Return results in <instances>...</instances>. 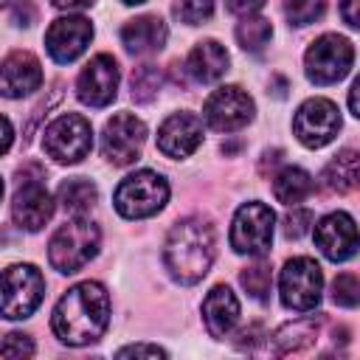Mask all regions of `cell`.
Masks as SVG:
<instances>
[{
	"instance_id": "37",
	"label": "cell",
	"mask_w": 360,
	"mask_h": 360,
	"mask_svg": "<svg viewBox=\"0 0 360 360\" xmlns=\"http://www.w3.org/2000/svg\"><path fill=\"white\" fill-rule=\"evenodd\" d=\"M357 3H360V0H343V3H340V14H343V20H346V25H352V28H357V25H360V14H357Z\"/></svg>"
},
{
	"instance_id": "6",
	"label": "cell",
	"mask_w": 360,
	"mask_h": 360,
	"mask_svg": "<svg viewBox=\"0 0 360 360\" xmlns=\"http://www.w3.org/2000/svg\"><path fill=\"white\" fill-rule=\"evenodd\" d=\"M42 149L56 163H79L93 149V127L79 112H65L45 127Z\"/></svg>"
},
{
	"instance_id": "22",
	"label": "cell",
	"mask_w": 360,
	"mask_h": 360,
	"mask_svg": "<svg viewBox=\"0 0 360 360\" xmlns=\"http://www.w3.org/2000/svg\"><path fill=\"white\" fill-rule=\"evenodd\" d=\"M323 318H298L292 323H284L276 335H273V354H295V352H304L315 343L318 338V329H321Z\"/></svg>"
},
{
	"instance_id": "41",
	"label": "cell",
	"mask_w": 360,
	"mask_h": 360,
	"mask_svg": "<svg viewBox=\"0 0 360 360\" xmlns=\"http://www.w3.org/2000/svg\"><path fill=\"white\" fill-rule=\"evenodd\" d=\"M121 3H127V6H135V3H146V0H121Z\"/></svg>"
},
{
	"instance_id": "24",
	"label": "cell",
	"mask_w": 360,
	"mask_h": 360,
	"mask_svg": "<svg viewBox=\"0 0 360 360\" xmlns=\"http://www.w3.org/2000/svg\"><path fill=\"white\" fill-rule=\"evenodd\" d=\"M315 188V180L309 172L298 169V166H284L276 177H273V194L278 202L284 205H295L301 200H307Z\"/></svg>"
},
{
	"instance_id": "16",
	"label": "cell",
	"mask_w": 360,
	"mask_h": 360,
	"mask_svg": "<svg viewBox=\"0 0 360 360\" xmlns=\"http://www.w3.org/2000/svg\"><path fill=\"white\" fill-rule=\"evenodd\" d=\"M202 143V121L194 112H172L158 129V149L172 158H188Z\"/></svg>"
},
{
	"instance_id": "12",
	"label": "cell",
	"mask_w": 360,
	"mask_h": 360,
	"mask_svg": "<svg viewBox=\"0 0 360 360\" xmlns=\"http://www.w3.org/2000/svg\"><path fill=\"white\" fill-rule=\"evenodd\" d=\"M338 129H340V112L329 98H307L295 110L292 132L309 149L326 146L338 135Z\"/></svg>"
},
{
	"instance_id": "39",
	"label": "cell",
	"mask_w": 360,
	"mask_h": 360,
	"mask_svg": "<svg viewBox=\"0 0 360 360\" xmlns=\"http://www.w3.org/2000/svg\"><path fill=\"white\" fill-rule=\"evenodd\" d=\"M56 8H65V11H82V8H90L96 0H51Z\"/></svg>"
},
{
	"instance_id": "7",
	"label": "cell",
	"mask_w": 360,
	"mask_h": 360,
	"mask_svg": "<svg viewBox=\"0 0 360 360\" xmlns=\"http://www.w3.org/2000/svg\"><path fill=\"white\" fill-rule=\"evenodd\" d=\"M321 290H323V273L315 259L298 256L284 264L281 278H278V292L287 309H295V312L315 309L321 301Z\"/></svg>"
},
{
	"instance_id": "28",
	"label": "cell",
	"mask_w": 360,
	"mask_h": 360,
	"mask_svg": "<svg viewBox=\"0 0 360 360\" xmlns=\"http://www.w3.org/2000/svg\"><path fill=\"white\" fill-rule=\"evenodd\" d=\"M239 281H242V287L248 290V295H250V298H256V301H267L270 287H273L270 264L256 262L253 267H245V270H242V276H239Z\"/></svg>"
},
{
	"instance_id": "36",
	"label": "cell",
	"mask_w": 360,
	"mask_h": 360,
	"mask_svg": "<svg viewBox=\"0 0 360 360\" xmlns=\"http://www.w3.org/2000/svg\"><path fill=\"white\" fill-rule=\"evenodd\" d=\"M225 6H228V11L231 14H253V11H259L262 6H264V0H225Z\"/></svg>"
},
{
	"instance_id": "38",
	"label": "cell",
	"mask_w": 360,
	"mask_h": 360,
	"mask_svg": "<svg viewBox=\"0 0 360 360\" xmlns=\"http://www.w3.org/2000/svg\"><path fill=\"white\" fill-rule=\"evenodd\" d=\"M11 141H14V129H11V121H8L6 115H0V155H6V152H8Z\"/></svg>"
},
{
	"instance_id": "27",
	"label": "cell",
	"mask_w": 360,
	"mask_h": 360,
	"mask_svg": "<svg viewBox=\"0 0 360 360\" xmlns=\"http://www.w3.org/2000/svg\"><path fill=\"white\" fill-rule=\"evenodd\" d=\"M160 84H163V73L155 65H141V68L132 70L129 87H132V98L135 101H141V104L152 101L160 93Z\"/></svg>"
},
{
	"instance_id": "13",
	"label": "cell",
	"mask_w": 360,
	"mask_h": 360,
	"mask_svg": "<svg viewBox=\"0 0 360 360\" xmlns=\"http://www.w3.org/2000/svg\"><path fill=\"white\" fill-rule=\"evenodd\" d=\"M45 177H20V186L14 191L11 200V219L22 228V231H39L45 228V222L53 217V197L42 183Z\"/></svg>"
},
{
	"instance_id": "25",
	"label": "cell",
	"mask_w": 360,
	"mask_h": 360,
	"mask_svg": "<svg viewBox=\"0 0 360 360\" xmlns=\"http://www.w3.org/2000/svg\"><path fill=\"white\" fill-rule=\"evenodd\" d=\"M96 200H98V191L87 177H70L59 186V202L73 217H84L96 205Z\"/></svg>"
},
{
	"instance_id": "34",
	"label": "cell",
	"mask_w": 360,
	"mask_h": 360,
	"mask_svg": "<svg viewBox=\"0 0 360 360\" xmlns=\"http://www.w3.org/2000/svg\"><path fill=\"white\" fill-rule=\"evenodd\" d=\"M267 335H264V329H262V323H250V326H245L242 332H239V340H236V346L239 349H248V352H253L262 340H264Z\"/></svg>"
},
{
	"instance_id": "19",
	"label": "cell",
	"mask_w": 360,
	"mask_h": 360,
	"mask_svg": "<svg viewBox=\"0 0 360 360\" xmlns=\"http://www.w3.org/2000/svg\"><path fill=\"white\" fill-rule=\"evenodd\" d=\"M202 321L211 338H228L239 321V301L231 287L217 284L202 301Z\"/></svg>"
},
{
	"instance_id": "32",
	"label": "cell",
	"mask_w": 360,
	"mask_h": 360,
	"mask_svg": "<svg viewBox=\"0 0 360 360\" xmlns=\"http://www.w3.org/2000/svg\"><path fill=\"white\" fill-rule=\"evenodd\" d=\"M0 354L3 357H31L34 354V340L22 332H11L3 338L0 343Z\"/></svg>"
},
{
	"instance_id": "11",
	"label": "cell",
	"mask_w": 360,
	"mask_h": 360,
	"mask_svg": "<svg viewBox=\"0 0 360 360\" xmlns=\"http://www.w3.org/2000/svg\"><path fill=\"white\" fill-rule=\"evenodd\" d=\"M253 98L236 87V84H225L219 90H214L205 104H202V118L211 129L217 132H236L245 124L253 121Z\"/></svg>"
},
{
	"instance_id": "21",
	"label": "cell",
	"mask_w": 360,
	"mask_h": 360,
	"mask_svg": "<svg viewBox=\"0 0 360 360\" xmlns=\"http://www.w3.org/2000/svg\"><path fill=\"white\" fill-rule=\"evenodd\" d=\"M228 62H231L228 51L217 39H202L191 48V53L186 59V70L191 73L194 82L208 84V82H217L228 70Z\"/></svg>"
},
{
	"instance_id": "8",
	"label": "cell",
	"mask_w": 360,
	"mask_h": 360,
	"mask_svg": "<svg viewBox=\"0 0 360 360\" xmlns=\"http://www.w3.org/2000/svg\"><path fill=\"white\" fill-rule=\"evenodd\" d=\"M273 228H276V214L270 205L253 200L245 202L231 225V248L242 256H264L273 242Z\"/></svg>"
},
{
	"instance_id": "42",
	"label": "cell",
	"mask_w": 360,
	"mask_h": 360,
	"mask_svg": "<svg viewBox=\"0 0 360 360\" xmlns=\"http://www.w3.org/2000/svg\"><path fill=\"white\" fill-rule=\"evenodd\" d=\"M14 3H20V0H0V6H14Z\"/></svg>"
},
{
	"instance_id": "18",
	"label": "cell",
	"mask_w": 360,
	"mask_h": 360,
	"mask_svg": "<svg viewBox=\"0 0 360 360\" xmlns=\"http://www.w3.org/2000/svg\"><path fill=\"white\" fill-rule=\"evenodd\" d=\"M42 84V65L31 51H14L0 65V93L6 98L31 96Z\"/></svg>"
},
{
	"instance_id": "14",
	"label": "cell",
	"mask_w": 360,
	"mask_h": 360,
	"mask_svg": "<svg viewBox=\"0 0 360 360\" xmlns=\"http://www.w3.org/2000/svg\"><path fill=\"white\" fill-rule=\"evenodd\" d=\"M90 39H93V22L79 14L59 17L45 31V48H48L51 59L59 65L79 59L84 53V48L90 45Z\"/></svg>"
},
{
	"instance_id": "26",
	"label": "cell",
	"mask_w": 360,
	"mask_h": 360,
	"mask_svg": "<svg viewBox=\"0 0 360 360\" xmlns=\"http://www.w3.org/2000/svg\"><path fill=\"white\" fill-rule=\"evenodd\" d=\"M273 37V25L270 20L264 17H256V14H245L236 25V42L245 48V51H262Z\"/></svg>"
},
{
	"instance_id": "30",
	"label": "cell",
	"mask_w": 360,
	"mask_h": 360,
	"mask_svg": "<svg viewBox=\"0 0 360 360\" xmlns=\"http://www.w3.org/2000/svg\"><path fill=\"white\" fill-rule=\"evenodd\" d=\"M332 301L338 307H346V309H354L360 304V281L354 273H340L332 284Z\"/></svg>"
},
{
	"instance_id": "29",
	"label": "cell",
	"mask_w": 360,
	"mask_h": 360,
	"mask_svg": "<svg viewBox=\"0 0 360 360\" xmlns=\"http://www.w3.org/2000/svg\"><path fill=\"white\" fill-rule=\"evenodd\" d=\"M326 0H284V14L292 25H309L321 20Z\"/></svg>"
},
{
	"instance_id": "35",
	"label": "cell",
	"mask_w": 360,
	"mask_h": 360,
	"mask_svg": "<svg viewBox=\"0 0 360 360\" xmlns=\"http://www.w3.org/2000/svg\"><path fill=\"white\" fill-rule=\"evenodd\" d=\"M118 357H166V352L160 346H152V343H132V346H124L115 352Z\"/></svg>"
},
{
	"instance_id": "3",
	"label": "cell",
	"mask_w": 360,
	"mask_h": 360,
	"mask_svg": "<svg viewBox=\"0 0 360 360\" xmlns=\"http://www.w3.org/2000/svg\"><path fill=\"white\" fill-rule=\"evenodd\" d=\"M98 239H101L98 225L84 217H76V219L59 225V231L51 236V245H48L51 267L65 276L79 273L98 253Z\"/></svg>"
},
{
	"instance_id": "10",
	"label": "cell",
	"mask_w": 360,
	"mask_h": 360,
	"mask_svg": "<svg viewBox=\"0 0 360 360\" xmlns=\"http://www.w3.org/2000/svg\"><path fill=\"white\" fill-rule=\"evenodd\" d=\"M146 141V127L132 112H118L104 124L101 132V155L112 166H129L141 158Z\"/></svg>"
},
{
	"instance_id": "20",
	"label": "cell",
	"mask_w": 360,
	"mask_h": 360,
	"mask_svg": "<svg viewBox=\"0 0 360 360\" xmlns=\"http://www.w3.org/2000/svg\"><path fill=\"white\" fill-rule=\"evenodd\" d=\"M166 37H169L166 22L155 14L135 17L121 28V42L129 53H155L166 45Z\"/></svg>"
},
{
	"instance_id": "31",
	"label": "cell",
	"mask_w": 360,
	"mask_h": 360,
	"mask_svg": "<svg viewBox=\"0 0 360 360\" xmlns=\"http://www.w3.org/2000/svg\"><path fill=\"white\" fill-rule=\"evenodd\" d=\"M214 0H174V14L186 25H200L211 17Z\"/></svg>"
},
{
	"instance_id": "9",
	"label": "cell",
	"mask_w": 360,
	"mask_h": 360,
	"mask_svg": "<svg viewBox=\"0 0 360 360\" xmlns=\"http://www.w3.org/2000/svg\"><path fill=\"white\" fill-rule=\"evenodd\" d=\"M352 62H354V48H352V42L346 37H338V34L318 37L307 48V56H304L307 76L315 84H335V82H340L352 70Z\"/></svg>"
},
{
	"instance_id": "2",
	"label": "cell",
	"mask_w": 360,
	"mask_h": 360,
	"mask_svg": "<svg viewBox=\"0 0 360 360\" xmlns=\"http://www.w3.org/2000/svg\"><path fill=\"white\" fill-rule=\"evenodd\" d=\"M163 262L174 281L197 284L214 262V228L202 217L174 222L163 245Z\"/></svg>"
},
{
	"instance_id": "33",
	"label": "cell",
	"mask_w": 360,
	"mask_h": 360,
	"mask_svg": "<svg viewBox=\"0 0 360 360\" xmlns=\"http://www.w3.org/2000/svg\"><path fill=\"white\" fill-rule=\"evenodd\" d=\"M312 225V214L307 208H292L287 217H284V236L287 239H301Z\"/></svg>"
},
{
	"instance_id": "15",
	"label": "cell",
	"mask_w": 360,
	"mask_h": 360,
	"mask_svg": "<svg viewBox=\"0 0 360 360\" xmlns=\"http://www.w3.org/2000/svg\"><path fill=\"white\" fill-rule=\"evenodd\" d=\"M118 62L110 56V53H98L93 56L84 70L79 73V82H76V96L87 104V107H107L115 93H118Z\"/></svg>"
},
{
	"instance_id": "17",
	"label": "cell",
	"mask_w": 360,
	"mask_h": 360,
	"mask_svg": "<svg viewBox=\"0 0 360 360\" xmlns=\"http://www.w3.org/2000/svg\"><path fill=\"white\" fill-rule=\"evenodd\" d=\"M315 242L329 262H346L357 253V225L346 211L326 214L315 225Z\"/></svg>"
},
{
	"instance_id": "4",
	"label": "cell",
	"mask_w": 360,
	"mask_h": 360,
	"mask_svg": "<svg viewBox=\"0 0 360 360\" xmlns=\"http://www.w3.org/2000/svg\"><path fill=\"white\" fill-rule=\"evenodd\" d=\"M45 298V278L34 264H11L0 273V315L22 321L37 312Z\"/></svg>"
},
{
	"instance_id": "43",
	"label": "cell",
	"mask_w": 360,
	"mask_h": 360,
	"mask_svg": "<svg viewBox=\"0 0 360 360\" xmlns=\"http://www.w3.org/2000/svg\"><path fill=\"white\" fill-rule=\"evenodd\" d=\"M0 200H3V180H0Z\"/></svg>"
},
{
	"instance_id": "40",
	"label": "cell",
	"mask_w": 360,
	"mask_h": 360,
	"mask_svg": "<svg viewBox=\"0 0 360 360\" xmlns=\"http://www.w3.org/2000/svg\"><path fill=\"white\" fill-rule=\"evenodd\" d=\"M357 90H360V82H354L352 90H349V110H352V115H360V107H357Z\"/></svg>"
},
{
	"instance_id": "1",
	"label": "cell",
	"mask_w": 360,
	"mask_h": 360,
	"mask_svg": "<svg viewBox=\"0 0 360 360\" xmlns=\"http://www.w3.org/2000/svg\"><path fill=\"white\" fill-rule=\"evenodd\" d=\"M53 335L68 346L96 343L110 326V295L98 281L70 287L51 315Z\"/></svg>"
},
{
	"instance_id": "23",
	"label": "cell",
	"mask_w": 360,
	"mask_h": 360,
	"mask_svg": "<svg viewBox=\"0 0 360 360\" xmlns=\"http://www.w3.org/2000/svg\"><path fill=\"white\" fill-rule=\"evenodd\" d=\"M321 180H323V186H326L329 191H335V194H349V191H354V188H357V180H360V155H357L354 149L338 152V155L326 163Z\"/></svg>"
},
{
	"instance_id": "5",
	"label": "cell",
	"mask_w": 360,
	"mask_h": 360,
	"mask_svg": "<svg viewBox=\"0 0 360 360\" xmlns=\"http://www.w3.org/2000/svg\"><path fill=\"white\" fill-rule=\"evenodd\" d=\"M169 200V183L163 174L152 172V169H141L129 177L121 180V186L115 188V211L127 219H143L158 214Z\"/></svg>"
}]
</instances>
